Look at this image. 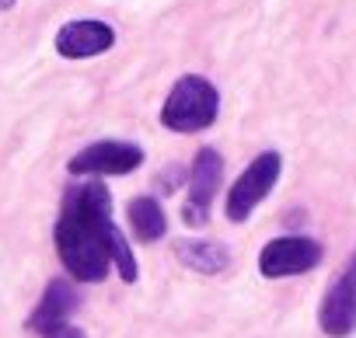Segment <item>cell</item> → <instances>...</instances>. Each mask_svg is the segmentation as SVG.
<instances>
[{
    "label": "cell",
    "mask_w": 356,
    "mask_h": 338,
    "mask_svg": "<svg viewBox=\"0 0 356 338\" xmlns=\"http://www.w3.org/2000/svg\"><path fill=\"white\" fill-rule=\"evenodd\" d=\"M318 324L328 338H349L356 331V251L339 272V279L325 289L318 307Z\"/></svg>",
    "instance_id": "obj_6"
},
{
    "label": "cell",
    "mask_w": 356,
    "mask_h": 338,
    "mask_svg": "<svg viewBox=\"0 0 356 338\" xmlns=\"http://www.w3.org/2000/svg\"><path fill=\"white\" fill-rule=\"evenodd\" d=\"M115 46V28L95 18H81V22H67L56 32V53L63 60H91L102 56Z\"/></svg>",
    "instance_id": "obj_8"
},
{
    "label": "cell",
    "mask_w": 356,
    "mask_h": 338,
    "mask_svg": "<svg viewBox=\"0 0 356 338\" xmlns=\"http://www.w3.org/2000/svg\"><path fill=\"white\" fill-rule=\"evenodd\" d=\"M74 307H77V289H74L67 279H53L49 289L42 293V303L35 307V314H32L29 324L42 335V331H49L53 324H63V321L74 314Z\"/></svg>",
    "instance_id": "obj_9"
},
{
    "label": "cell",
    "mask_w": 356,
    "mask_h": 338,
    "mask_svg": "<svg viewBox=\"0 0 356 338\" xmlns=\"http://www.w3.org/2000/svg\"><path fill=\"white\" fill-rule=\"evenodd\" d=\"M42 338H88L81 328H74L70 321H63V324H53L49 331H42Z\"/></svg>",
    "instance_id": "obj_13"
},
{
    "label": "cell",
    "mask_w": 356,
    "mask_h": 338,
    "mask_svg": "<svg viewBox=\"0 0 356 338\" xmlns=\"http://www.w3.org/2000/svg\"><path fill=\"white\" fill-rule=\"evenodd\" d=\"M220 115V91L200 74L178 77L161 105V126L171 133H203Z\"/></svg>",
    "instance_id": "obj_2"
},
{
    "label": "cell",
    "mask_w": 356,
    "mask_h": 338,
    "mask_svg": "<svg viewBox=\"0 0 356 338\" xmlns=\"http://www.w3.org/2000/svg\"><path fill=\"white\" fill-rule=\"evenodd\" d=\"M175 255L182 265H189L193 272H203V276H217V272H227L231 265V251L217 241H175Z\"/></svg>",
    "instance_id": "obj_10"
},
{
    "label": "cell",
    "mask_w": 356,
    "mask_h": 338,
    "mask_svg": "<svg viewBox=\"0 0 356 338\" xmlns=\"http://www.w3.org/2000/svg\"><path fill=\"white\" fill-rule=\"evenodd\" d=\"M15 4H18V0H0V11H11Z\"/></svg>",
    "instance_id": "obj_14"
},
{
    "label": "cell",
    "mask_w": 356,
    "mask_h": 338,
    "mask_svg": "<svg viewBox=\"0 0 356 338\" xmlns=\"http://www.w3.org/2000/svg\"><path fill=\"white\" fill-rule=\"evenodd\" d=\"M321 262V244L314 237H276L262 248L259 255V272L266 279H286V276H300L311 272Z\"/></svg>",
    "instance_id": "obj_7"
},
{
    "label": "cell",
    "mask_w": 356,
    "mask_h": 338,
    "mask_svg": "<svg viewBox=\"0 0 356 338\" xmlns=\"http://www.w3.org/2000/svg\"><path fill=\"white\" fill-rule=\"evenodd\" d=\"M220 182H224V157L213 146H200L193 157V167H189V192L182 203L186 227H207Z\"/></svg>",
    "instance_id": "obj_5"
},
{
    "label": "cell",
    "mask_w": 356,
    "mask_h": 338,
    "mask_svg": "<svg viewBox=\"0 0 356 338\" xmlns=\"http://www.w3.org/2000/svg\"><path fill=\"white\" fill-rule=\"evenodd\" d=\"M112 265L119 269L122 282H136L140 269H136V258H133V251H129V244H126V237H122L119 227H115V234H112Z\"/></svg>",
    "instance_id": "obj_12"
},
{
    "label": "cell",
    "mask_w": 356,
    "mask_h": 338,
    "mask_svg": "<svg viewBox=\"0 0 356 338\" xmlns=\"http://www.w3.org/2000/svg\"><path fill=\"white\" fill-rule=\"evenodd\" d=\"M129 227H133L136 241H143V244L161 241L164 230H168V220H164L161 203H157L154 196H140V199H133V203H129Z\"/></svg>",
    "instance_id": "obj_11"
},
{
    "label": "cell",
    "mask_w": 356,
    "mask_h": 338,
    "mask_svg": "<svg viewBox=\"0 0 356 338\" xmlns=\"http://www.w3.org/2000/svg\"><path fill=\"white\" fill-rule=\"evenodd\" d=\"M280 171H283V157H280L276 150H262V153L245 167V171L238 175V182H234L231 192H227V203H224L227 220H231V223H245V220L259 210V203L276 189Z\"/></svg>",
    "instance_id": "obj_3"
},
{
    "label": "cell",
    "mask_w": 356,
    "mask_h": 338,
    "mask_svg": "<svg viewBox=\"0 0 356 338\" xmlns=\"http://www.w3.org/2000/svg\"><path fill=\"white\" fill-rule=\"evenodd\" d=\"M143 164V146L129 140H98L70 157V171L84 178H122Z\"/></svg>",
    "instance_id": "obj_4"
},
{
    "label": "cell",
    "mask_w": 356,
    "mask_h": 338,
    "mask_svg": "<svg viewBox=\"0 0 356 338\" xmlns=\"http://www.w3.org/2000/svg\"><path fill=\"white\" fill-rule=\"evenodd\" d=\"M112 196L102 182L67 192L56 220V251L77 282H102L112 265Z\"/></svg>",
    "instance_id": "obj_1"
}]
</instances>
